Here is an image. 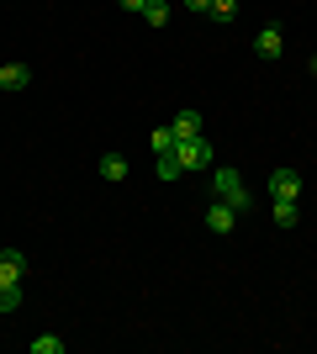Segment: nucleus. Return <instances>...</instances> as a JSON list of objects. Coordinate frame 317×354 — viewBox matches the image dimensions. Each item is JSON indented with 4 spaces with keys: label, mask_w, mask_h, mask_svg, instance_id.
Instances as JSON below:
<instances>
[{
    "label": "nucleus",
    "mask_w": 317,
    "mask_h": 354,
    "mask_svg": "<svg viewBox=\"0 0 317 354\" xmlns=\"http://www.w3.org/2000/svg\"><path fill=\"white\" fill-rule=\"evenodd\" d=\"M148 143H153V153H175V143H180V138H175V127H159Z\"/></svg>",
    "instance_id": "4468645a"
},
{
    "label": "nucleus",
    "mask_w": 317,
    "mask_h": 354,
    "mask_svg": "<svg viewBox=\"0 0 317 354\" xmlns=\"http://www.w3.org/2000/svg\"><path fill=\"white\" fill-rule=\"evenodd\" d=\"M27 275V254L21 249H0V281H21Z\"/></svg>",
    "instance_id": "423d86ee"
},
{
    "label": "nucleus",
    "mask_w": 317,
    "mask_h": 354,
    "mask_svg": "<svg viewBox=\"0 0 317 354\" xmlns=\"http://www.w3.org/2000/svg\"><path fill=\"white\" fill-rule=\"evenodd\" d=\"M211 21H233V16H238V0H211Z\"/></svg>",
    "instance_id": "dca6fc26"
},
{
    "label": "nucleus",
    "mask_w": 317,
    "mask_h": 354,
    "mask_svg": "<svg viewBox=\"0 0 317 354\" xmlns=\"http://www.w3.org/2000/svg\"><path fill=\"white\" fill-rule=\"evenodd\" d=\"M21 85H32V64H6L0 69V90H21Z\"/></svg>",
    "instance_id": "6e6552de"
},
{
    "label": "nucleus",
    "mask_w": 317,
    "mask_h": 354,
    "mask_svg": "<svg viewBox=\"0 0 317 354\" xmlns=\"http://www.w3.org/2000/svg\"><path fill=\"white\" fill-rule=\"evenodd\" d=\"M185 11H196V16H206V11H211V0H185Z\"/></svg>",
    "instance_id": "f3484780"
},
{
    "label": "nucleus",
    "mask_w": 317,
    "mask_h": 354,
    "mask_svg": "<svg viewBox=\"0 0 317 354\" xmlns=\"http://www.w3.org/2000/svg\"><path fill=\"white\" fill-rule=\"evenodd\" d=\"M32 354H64V339L59 333H37V339H32Z\"/></svg>",
    "instance_id": "ddd939ff"
},
{
    "label": "nucleus",
    "mask_w": 317,
    "mask_h": 354,
    "mask_svg": "<svg viewBox=\"0 0 317 354\" xmlns=\"http://www.w3.org/2000/svg\"><path fill=\"white\" fill-rule=\"evenodd\" d=\"M153 159H159V180H180V175H185L175 153H153Z\"/></svg>",
    "instance_id": "2eb2a0df"
},
{
    "label": "nucleus",
    "mask_w": 317,
    "mask_h": 354,
    "mask_svg": "<svg viewBox=\"0 0 317 354\" xmlns=\"http://www.w3.org/2000/svg\"><path fill=\"white\" fill-rule=\"evenodd\" d=\"M21 307V281H0V312Z\"/></svg>",
    "instance_id": "9b49d317"
},
{
    "label": "nucleus",
    "mask_w": 317,
    "mask_h": 354,
    "mask_svg": "<svg viewBox=\"0 0 317 354\" xmlns=\"http://www.w3.org/2000/svg\"><path fill=\"white\" fill-rule=\"evenodd\" d=\"M117 6H122V11H137V16H143V6H148V0H117Z\"/></svg>",
    "instance_id": "a211bd4d"
},
{
    "label": "nucleus",
    "mask_w": 317,
    "mask_h": 354,
    "mask_svg": "<svg viewBox=\"0 0 317 354\" xmlns=\"http://www.w3.org/2000/svg\"><path fill=\"white\" fill-rule=\"evenodd\" d=\"M101 180H111V185L127 180V159H122V153H101Z\"/></svg>",
    "instance_id": "9d476101"
},
{
    "label": "nucleus",
    "mask_w": 317,
    "mask_h": 354,
    "mask_svg": "<svg viewBox=\"0 0 317 354\" xmlns=\"http://www.w3.org/2000/svg\"><path fill=\"white\" fill-rule=\"evenodd\" d=\"M270 217H275V227H286V233H291V227L302 222V207H296V201H275Z\"/></svg>",
    "instance_id": "1a4fd4ad"
},
{
    "label": "nucleus",
    "mask_w": 317,
    "mask_h": 354,
    "mask_svg": "<svg viewBox=\"0 0 317 354\" xmlns=\"http://www.w3.org/2000/svg\"><path fill=\"white\" fill-rule=\"evenodd\" d=\"M270 201H302V175L296 169H270Z\"/></svg>",
    "instance_id": "f03ea898"
},
{
    "label": "nucleus",
    "mask_w": 317,
    "mask_h": 354,
    "mask_svg": "<svg viewBox=\"0 0 317 354\" xmlns=\"http://www.w3.org/2000/svg\"><path fill=\"white\" fill-rule=\"evenodd\" d=\"M169 127H175V138H201V111H191V106H185V111H175V122H169Z\"/></svg>",
    "instance_id": "0eeeda50"
},
{
    "label": "nucleus",
    "mask_w": 317,
    "mask_h": 354,
    "mask_svg": "<svg viewBox=\"0 0 317 354\" xmlns=\"http://www.w3.org/2000/svg\"><path fill=\"white\" fill-rule=\"evenodd\" d=\"M312 74H317V53H312Z\"/></svg>",
    "instance_id": "6ab92c4d"
},
{
    "label": "nucleus",
    "mask_w": 317,
    "mask_h": 354,
    "mask_svg": "<svg viewBox=\"0 0 317 354\" xmlns=\"http://www.w3.org/2000/svg\"><path fill=\"white\" fill-rule=\"evenodd\" d=\"M254 48H259V59H280V53H286V37H280V27H259Z\"/></svg>",
    "instance_id": "39448f33"
},
{
    "label": "nucleus",
    "mask_w": 317,
    "mask_h": 354,
    "mask_svg": "<svg viewBox=\"0 0 317 354\" xmlns=\"http://www.w3.org/2000/svg\"><path fill=\"white\" fill-rule=\"evenodd\" d=\"M211 180H217V196H222L233 212H249V185L238 180V169H217Z\"/></svg>",
    "instance_id": "f257e3e1"
},
{
    "label": "nucleus",
    "mask_w": 317,
    "mask_h": 354,
    "mask_svg": "<svg viewBox=\"0 0 317 354\" xmlns=\"http://www.w3.org/2000/svg\"><path fill=\"white\" fill-rule=\"evenodd\" d=\"M233 222H238V212H233L222 196H217V201L206 207V227H211V233H233Z\"/></svg>",
    "instance_id": "20e7f679"
},
{
    "label": "nucleus",
    "mask_w": 317,
    "mask_h": 354,
    "mask_svg": "<svg viewBox=\"0 0 317 354\" xmlns=\"http://www.w3.org/2000/svg\"><path fill=\"white\" fill-rule=\"evenodd\" d=\"M143 21H148V27H164L169 21V0H148V6H143Z\"/></svg>",
    "instance_id": "f8f14e48"
},
{
    "label": "nucleus",
    "mask_w": 317,
    "mask_h": 354,
    "mask_svg": "<svg viewBox=\"0 0 317 354\" xmlns=\"http://www.w3.org/2000/svg\"><path fill=\"white\" fill-rule=\"evenodd\" d=\"M175 159H180V169H201V164H211V143L206 138H185V143H175Z\"/></svg>",
    "instance_id": "7ed1b4c3"
}]
</instances>
